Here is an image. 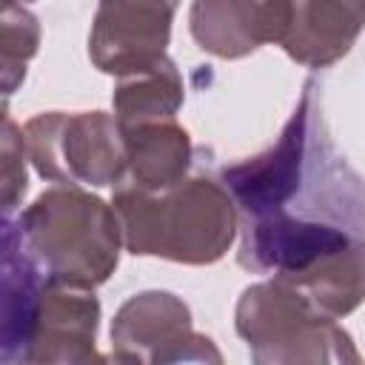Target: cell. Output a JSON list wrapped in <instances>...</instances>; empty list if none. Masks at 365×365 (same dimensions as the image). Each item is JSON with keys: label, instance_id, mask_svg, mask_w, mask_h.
Masks as SVG:
<instances>
[{"label": "cell", "instance_id": "cell-4", "mask_svg": "<svg viewBox=\"0 0 365 365\" xmlns=\"http://www.w3.org/2000/svg\"><path fill=\"white\" fill-rule=\"evenodd\" d=\"M234 325L259 365L359 362L351 334L279 277L242 291Z\"/></svg>", "mask_w": 365, "mask_h": 365}, {"label": "cell", "instance_id": "cell-11", "mask_svg": "<svg viewBox=\"0 0 365 365\" xmlns=\"http://www.w3.org/2000/svg\"><path fill=\"white\" fill-rule=\"evenodd\" d=\"M362 29L365 17L342 0H294L279 46L294 63L325 68L354 48Z\"/></svg>", "mask_w": 365, "mask_h": 365}, {"label": "cell", "instance_id": "cell-12", "mask_svg": "<svg viewBox=\"0 0 365 365\" xmlns=\"http://www.w3.org/2000/svg\"><path fill=\"white\" fill-rule=\"evenodd\" d=\"M131 185L163 191L185 180L191 165V140L177 120H154L123 131Z\"/></svg>", "mask_w": 365, "mask_h": 365}, {"label": "cell", "instance_id": "cell-14", "mask_svg": "<svg viewBox=\"0 0 365 365\" xmlns=\"http://www.w3.org/2000/svg\"><path fill=\"white\" fill-rule=\"evenodd\" d=\"M182 106V77L174 60L160 57L154 66L120 77L114 88V117L120 128H134L154 120H174Z\"/></svg>", "mask_w": 365, "mask_h": 365}, {"label": "cell", "instance_id": "cell-8", "mask_svg": "<svg viewBox=\"0 0 365 365\" xmlns=\"http://www.w3.org/2000/svg\"><path fill=\"white\" fill-rule=\"evenodd\" d=\"M100 302L94 288H77L48 279L43 288L23 362L34 365H86L103 362L97 354Z\"/></svg>", "mask_w": 365, "mask_h": 365}, {"label": "cell", "instance_id": "cell-15", "mask_svg": "<svg viewBox=\"0 0 365 365\" xmlns=\"http://www.w3.org/2000/svg\"><path fill=\"white\" fill-rule=\"evenodd\" d=\"M0 68H3V91L11 94L17 83L26 77V63L37 54L40 46V23L23 6H3L0 20Z\"/></svg>", "mask_w": 365, "mask_h": 365}, {"label": "cell", "instance_id": "cell-17", "mask_svg": "<svg viewBox=\"0 0 365 365\" xmlns=\"http://www.w3.org/2000/svg\"><path fill=\"white\" fill-rule=\"evenodd\" d=\"M342 3H345V6H351L359 17H365V0H342Z\"/></svg>", "mask_w": 365, "mask_h": 365}, {"label": "cell", "instance_id": "cell-16", "mask_svg": "<svg viewBox=\"0 0 365 365\" xmlns=\"http://www.w3.org/2000/svg\"><path fill=\"white\" fill-rule=\"evenodd\" d=\"M0 154H3V214H11L29 188V177H26L29 151H26V137L14 125L9 111H3V148H0Z\"/></svg>", "mask_w": 365, "mask_h": 365}, {"label": "cell", "instance_id": "cell-7", "mask_svg": "<svg viewBox=\"0 0 365 365\" xmlns=\"http://www.w3.org/2000/svg\"><path fill=\"white\" fill-rule=\"evenodd\" d=\"M180 0H100L91 34V63L114 77H125L165 57L171 23Z\"/></svg>", "mask_w": 365, "mask_h": 365}, {"label": "cell", "instance_id": "cell-18", "mask_svg": "<svg viewBox=\"0 0 365 365\" xmlns=\"http://www.w3.org/2000/svg\"><path fill=\"white\" fill-rule=\"evenodd\" d=\"M23 3H31V0H3V6H23Z\"/></svg>", "mask_w": 365, "mask_h": 365}, {"label": "cell", "instance_id": "cell-6", "mask_svg": "<svg viewBox=\"0 0 365 365\" xmlns=\"http://www.w3.org/2000/svg\"><path fill=\"white\" fill-rule=\"evenodd\" d=\"M114 362H222L214 342L194 331L188 305L168 291H143L120 305L111 322Z\"/></svg>", "mask_w": 365, "mask_h": 365}, {"label": "cell", "instance_id": "cell-10", "mask_svg": "<svg viewBox=\"0 0 365 365\" xmlns=\"http://www.w3.org/2000/svg\"><path fill=\"white\" fill-rule=\"evenodd\" d=\"M48 285L46 271L26 248L11 214H3V314H0V359L23 362L34 314Z\"/></svg>", "mask_w": 365, "mask_h": 365}, {"label": "cell", "instance_id": "cell-2", "mask_svg": "<svg viewBox=\"0 0 365 365\" xmlns=\"http://www.w3.org/2000/svg\"><path fill=\"white\" fill-rule=\"evenodd\" d=\"M111 205L134 257L208 265L228 251L240 228L231 191L211 177L180 180L163 191L125 185L114 191Z\"/></svg>", "mask_w": 365, "mask_h": 365}, {"label": "cell", "instance_id": "cell-13", "mask_svg": "<svg viewBox=\"0 0 365 365\" xmlns=\"http://www.w3.org/2000/svg\"><path fill=\"white\" fill-rule=\"evenodd\" d=\"M297 288L319 314L345 317L365 302V245H351L314 259L294 274H274Z\"/></svg>", "mask_w": 365, "mask_h": 365}, {"label": "cell", "instance_id": "cell-9", "mask_svg": "<svg viewBox=\"0 0 365 365\" xmlns=\"http://www.w3.org/2000/svg\"><path fill=\"white\" fill-rule=\"evenodd\" d=\"M294 0H194L188 11L191 37L214 57L237 60L265 43H279Z\"/></svg>", "mask_w": 365, "mask_h": 365}, {"label": "cell", "instance_id": "cell-3", "mask_svg": "<svg viewBox=\"0 0 365 365\" xmlns=\"http://www.w3.org/2000/svg\"><path fill=\"white\" fill-rule=\"evenodd\" d=\"M14 222L46 277L77 288L103 285L125 245L114 205L66 182L46 188Z\"/></svg>", "mask_w": 365, "mask_h": 365}, {"label": "cell", "instance_id": "cell-1", "mask_svg": "<svg viewBox=\"0 0 365 365\" xmlns=\"http://www.w3.org/2000/svg\"><path fill=\"white\" fill-rule=\"evenodd\" d=\"M319 91L308 80L277 143L222 168L242 231L237 259L248 271L294 274L325 254L365 245V177L336 151Z\"/></svg>", "mask_w": 365, "mask_h": 365}, {"label": "cell", "instance_id": "cell-5", "mask_svg": "<svg viewBox=\"0 0 365 365\" xmlns=\"http://www.w3.org/2000/svg\"><path fill=\"white\" fill-rule=\"evenodd\" d=\"M37 174L66 185H114L128 174L125 137L106 111H46L23 128Z\"/></svg>", "mask_w": 365, "mask_h": 365}]
</instances>
